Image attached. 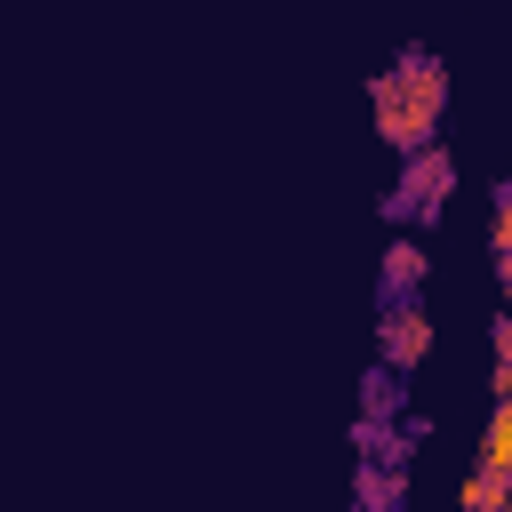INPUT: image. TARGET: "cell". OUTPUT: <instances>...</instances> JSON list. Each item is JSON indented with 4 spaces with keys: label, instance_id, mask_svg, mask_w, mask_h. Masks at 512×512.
<instances>
[{
    "label": "cell",
    "instance_id": "6da1fadb",
    "mask_svg": "<svg viewBox=\"0 0 512 512\" xmlns=\"http://www.w3.org/2000/svg\"><path fill=\"white\" fill-rule=\"evenodd\" d=\"M376 128L400 144V152H424L432 144V128H440V112H448V80H440V64L424 56V48H408L392 72H376Z\"/></svg>",
    "mask_w": 512,
    "mask_h": 512
},
{
    "label": "cell",
    "instance_id": "7a4b0ae2",
    "mask_svg": "<svg viewBox=\"0 0 512 512\" xmlns=\"http://www.w3.org/2000/svg\"><path fill=\"white\" fill-rule=\"evenodd\" d=\"M448 184H456V160H448L440 144H424V152H408V176H400L392 208H432V200H440Z\"/></svg>",
    "mask_w": 512,
    "mask_h": 512
},
{
    "label": "cell",
    "instance_id": "3957f363",
    "mask_svg": "<svg viewBox=\"0 0 512 512\" xmlns=\"http://www.w3.org/2000/svg\"><path fill=\"white\" fill-rule=\"evenodd\" d=\"M424 344H432L424 312H416L408 296H392V312H384V360H392V368H416V360H424Z\"/></svg>",
    "mask_w": 512,
    "mask_h": 512
},
{
    "label": "cell",
    "instance_id": "277c9868",
    "mask_svg": "<svg viewBox=\"0 0 512 512\" xmlns=\"http://www.w3.org/2000/svg\"><path fill=\"white\" fill-rule=\"evenodd\" d=\"M512 504V480L496 472V464H472V480H464V512H504Z\"/></svg>",
    "mask_w": 512,
    "mask_h": 512
},
{
    "label": "cell",
    "instance_id": "5b68a950",
    "mask_svg": "<svg viewBox=\"0 0 512 512\" xmlns=\"http://www.w3.org/2000/svg\"><path fill=\"white\" fill-rule=\"evenodd\" d=\"M480 464H496L504 480H512V392L496 400V416H488V440H480Z\"/></svg>",
    "mask_w": 512,
    "mask_h": 512
},
{
    "label": "cell",
    "instance_id": "8992f818",
    "mask_svg": "<svg viewBox=\"0 0 512 512\" xmlns=\"http://www.w3.org/2000/svg\"><path fill=\"white\" fill-rule=\"evenodd\" d=\"M416 272H424V248H416V240H392V264H384V304H392V296H408V288H416Z\"/></svg>",
    "mask_w": 512,
    "mask_h": 512
},
{
    "label": "cell",
    "instance_id": "52a82bcc",
    "mask_svg": "<svg viewBox=\"0 0 512 512\" xmlns=\"http://www.w3.org/2000/svg\"><path fill=\"white\" fill-rule=\"evenodd\" d=\"M488 240H496V256H512V184L496 192V224H488Z\"/></svg>",
    "mask_w": 512,
    "mask_h": 512
},
{
    "label": "cell",
    "instance_id": "ba28073f",
    "mask_svg": "<svg viewBox=\"0 0 512 512\" xmlns=\"http://www.w3.org/2000/svg\"><path fill=\"white\" fill-rule=\"evenodd\" d=\"M496 360H512V312L496 320Z\"/></svg>",
    "mask_w": 512,
    "mask_h": 512
},
{
    "label": "cell",
    "instance_id": "9c48e42d",
    "mask_svg": "<svg viewBox=\"0 0 512 512\" xmlns=\"http://www.w3.org/2000/svg\"><path fill=\"white\" fill-rule=\"evenodd\" d=\"M496 272H504V296H512V256H496Z\"/></svg>",
    "mask_w": 512,
    "mask_h": 512
}]
</instances>
